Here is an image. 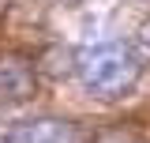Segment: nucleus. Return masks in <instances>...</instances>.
Masks as SVG:
<instances>
[{"label":"nucleus","mask_w":150,"mask_h":143,"mask_svg":"<svg viewBox=\"0 0 150 143\" xmlns=\"http://www.w3.org/2000/svg\"><path fill=\"white\" fill-rule=\"evenodd\" d=\"M75 64H79L75 75H79L83 90L94 94V98H116V94H124V90L135 83V75H139L135 49H131L128 41H120V38H109V34L83 41Z\"/></svg>","instance_id":"obj_1"},{"label":"nucleus","mask_w":150,"mask_h":143,"mask_svg":"<svg viewBox=\"0 0 150 143\" xmlns=\"http://www.w3.org/2000/svg\"><path fill=\"white\" fill-rule=\"evenodd\" d=\"M0 143H79V132H75L68 121H23V124H8L0 128Z\"/></svg>","instance_id":"obj_2"},{"label":"nucleus","mask_w":150,"mask_h":143,"mask_svg":"<svg viewBox=\"0 0 150 143\" xmlns=\"http://www.w3.org/2000/svg\"><path fill=\"white\" fill-rule=\"evenodd\" d=\"M34 90V72L15 56L0 60V102H23Z\"/></svg>","instance_id":"obj_3"},{"label":"nucleus","mask_w":150,"mask_h":143,"mask_svg":"<svg viewBox=\"0 0 150 143\" xmlns=\"http://www.w3.org/2000/svg\"><path fill=\"white\" fill-rule=\"evenodd\" d=\"M94 143H143V136L135 128H109V132H101Z\"/></svg>","instance_id":"obj_4"},{"label":"nucleus","mask_w":150,"mask_h":143,"mask_svg":"<svg viewBox=\"0 0 150 143\" xmlns=\"http://www.w3.org/2000/svg\"><path fill=\"white\" fill-rule=\"evenodd\" d=\"M4 4H8V0H0V8H4Z\"/></svg>","instance_id":"obj_5"}]
</instances>
